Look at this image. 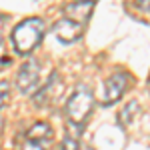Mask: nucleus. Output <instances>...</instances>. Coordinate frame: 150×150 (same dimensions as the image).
<instances>
[{"mask_svg":"<svg viewBox=\"0 0 150 150\" xmlns=\"http://www.w3.org/2000/svg\"><path fill=\"white\" fill-rule=\"evenodd\" d=\"M52 146V128L48 122H34L26 130L20 150H50Z\"/></svg>","mask_w":150,"mask_h":150,"instance_id":"7ed1b4c3","label":"nucleus"},{"mask_svg":"<svg viewBox=\"0 0 150 150\" xmlns=\"http://www.w3.org/2000/svg\"><path fill=\"white\" fill-rule=\"evenodd\" d=\"M44 38V20L38 18V16H30V18H24L22 22H18L14 26L10 34L12 46L18 54H32L36 50V46L42 42Z\"/></svg>","mask_w":150,"mask_h":150,"instance_id":"f257e3e1","label":"nucleus"},{"mask_svg":"<svg viewBox=\"0 0 150 150\" xmlns=\"http://www.w3.org/2000/svg\"><path fill=\"white\" fill-rule=\"evenodd\" d=\"M60 82V76H58V72H52L50 74V78L46 80V84L38 90V94L34 96V104L36 106H46L52 98H54V88H56V84Z\"/></svg>","mask_w":150,"mask_h":150,"instance_id":"6e6552de","label":"nucleus"},{"mask_svg":"<svg viewBox=\"0 0 150 150\" xmlns=\"http://www.w3.org/2000/svg\"><path fill=\"white\" fill-rule=\"evenodd\" d=\"M40 82V64L34 60L24 62L16 74V86L22 94H32Z\"/></svg>","mask_w":150,"mask_h":150,"instance_id":"39448f33","label":"nucleus"},{"mask_svg":"<svg viewBox=\"0 0 150 150\" xmlns=\"http://www.w3.org/2000/svg\"><path fill=\"white\" fill-rule=\"evenodd\" d=\"M94 108V94L90 88L86 86H78L72 96L66 102V108H64V114H66V120L68 124H74V126H84V122L88 120V116Z\"/></svg>","mask_w":150,"mask_h":150,"instance_id":"f03ea898","label":"nucleus"},{"mask_svg":"<svg viewBox=\"0 0 150 150\" xmlns=\"http://www.w3.org/2000/svg\"><path fill=\"white\" fill-rule=\"evenodd\" d=\"M128 88V74L126 72H116L112 76H108L102 84V96H100V104L102 106H110V104L118 102L122 98V94Z\"/></svg>","mask_w":150,"mask_h":150,"instance_id":"20e7f679","label":"nucleus"},{"mask_svg":"<svg viewBox=\"0 0 150 150\" xmlns=\"http://www.w3.org/2000/svg\"><path fill=\"white\" fill-rule=\"evenodd\" d=\"M6 64H10V58H6V56H4V58H2V68H4Z\"/></svg>","mask_w":150,"mask_h":150,"instance_id":"ddd939ff","label":"nucleus"},{"mask_svg":"<svg viewBox=\"0 0 150 150\" xmlns=\"http://www.w3.org/2000/svg\"><path fill=\"white\" fill-rule=\"evenodd\" d=\"M6 100H8V84L6 80H2V108L6 106Z\"/></svg>","mask_w":150,"mask_h":150,"instance_id":"f8f14e48","label":"nucleus"},{"mask_svg":"<svg viewBox=\"0 0 150 150\" xmlns=\"http://www.w3.org/2000/svg\"><path fill=\"white\" fill-rule=\"evenodd\" d=\"M90 2H94V0H90Z\"/></svg>","mask_w":150,"mask_h":150,"instance_id":"2eb2a0df","label":"nucleus"},{"mask_svg":"<svg viewBox=\"0 0 150 150\" xmlns=\"http://www.w3.org/2000/svg\"><path fill=\"white\" fill-rule=\"evenodd\" d=\"M148 88H150V76H148Z\"/></svg>","mask_w":150,"mask_h":150,"instance_id":"4468645a","label":"nucleus"},{"mask_svg":"<svg viewBox=\"0 0 150 150\" xmlns=\"http://www.w3.org/2000/svg\"><path fill=\"white\" fill-rule=\"evenodd\" d=\"M138 112H140L138 102H136V100H130L124 108H120V112H118V122H120L122 126H130L132 120L138 116Z\"/></svg>","mask_w":150,"mask_h":150,"instance_id":"1a4fd4ad","label":"nucleus"},{"mask_svg":"<svg viewBox=\"0 0 150 150\" xmlns=\"http://www.w3.org/2000/svg\"><path fill=\"white\" fill-rule=\"evenodd\" d=\"M52 34L56 36L62 44H72L84 34V24H78L70 18H60L52 24Z\"/></svg>","mask_w":150,"mask_h":150,"instance_id":"423d86ee","label":"nucleus"},{"mask_svg":"<svg viewBox=\"0 0 150 150\" xmlns=\"http://www.w3.org/2000/svg\"><path fill=\"white\" fill-rule=\"evenodd\" d=\"M80 126H74L66 122V136L62 140V150H78V134H80Z\"/></svg>","mask_w":150,"mask_h":150,"instance_id":"9d476101","label":"nucleus"},{"mask_svg":"<svg viewBox=\"0 0 150 150\" xmlns=\"http://www.w3.org/2000/svg\"><path fill=\"white\" fill-rule=\"evenodd\" d=\"M92 8H94V2H90V0H74L72 4L64 6V14L70 20L84 24V22H88V18L92 16Z\"/></svg>","mask_w":150,"mask_h":150,"instance_id":"0eeeda50","label":"nucleus"},{"mask_svg":"<svg viewBox=\"0 0 150 150\" xmlns=\"http://www.w3.org/2000/svg\"><path fill=\"white\" fill-rule=\"evenodd\" d=\"M136 6L142 12H150V0H136Z\"/></svg>","mask_w":150,"mask_h":150,"instance_id":"9b49d317","label":"nucleus"}]
</instances>
